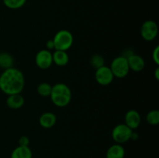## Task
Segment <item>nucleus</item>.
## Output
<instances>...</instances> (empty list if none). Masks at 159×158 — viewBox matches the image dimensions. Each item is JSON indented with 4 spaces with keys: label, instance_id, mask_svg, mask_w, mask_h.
Masks as SVG:
<instances>
[{
    "label": "nucleus",
    "instance_id": "nucleus-1",
    "mask_svg": "<svg viewBox=\"0 0 159 158\" xmlns=\"http://www.w3.org/2000/svg\"><path fill=\"white\" fill-rule=\"evenodd\" d=\"M24 86V75L19 69L12 67L4 70L0 74V90L7 95L20 94Z\"/></svg>",
    "mask_w": 159,
    "mask_h": 158
},
{
    "label": "nucleus",
    "instance_id": "nucleus-2",
    "mask_svg": "<svg viewBox=\"0 0 159 158\" xmlns=\"http://www.w3.org/2000/svg\"><path fill=\"white\" fill-rule=\"evenodd\" d=\"M50 97L54 105L59 108H63L71 102L72 94L70 88L66 84L57 83L52 86Z\"/></svg>",
    "mask_w": 159,
    "mask_h": 158
},
{
    "label": "nucleus",
    "instance_id": "nucleus-3",
    "mask_svg": "<svg viewBox=\"0 0 159 158\" xmlns=\"http://www.w3.org/2000/svg\"><path fill=\"white\" fill-rule=\"evenodd\" d=\"M54 49L57 50L67 51L71 47L74 42L72 33L67 29H61L53 38Z\"/></svg>",
    "mask_w": 159,
    "mask_h": 158
},
{
    "label": "nucleus",
    "instance_id": "nucleus-4",
    "mask_svg": "<svg viewBox=\"0 0 159 158\" xmlns=\"http://www.w3.org/2000/svg\"><path fill=\"white\" fill-rule=\"evenodd\" d=\"M110 68L114 77L118 78L125 77L130 71L127 57L121 55L115 57L112 60Z\"/></svg>",
    "mask_w": 159,
    "mask_h": 158
},
{
    "label": "nucleus",
    "instance_id": "nucleus-5",
    "mask_svg": "<svg viewBox=\"0 0 159 158\" xmlns=\"http://www.w3.org/2000/svg\"><path fill=\"white\" fill-rule=\"evenodd\" d=\"M133 130L129 128L126 124H118L113 129L112 138L116 142V143H125L130 139Z\"/></svg>",
    "mask_w": 159,
    "mask_h": 158
},
{
    "label": "nucleus",
    "instance_id": "nucleus-6",
    "mask_svg": "<svg viewBox=\"0 0 159 158\" xmlns=\"http://www.w3.org/2000/svg\"><path fill=\"white\" fill-rule=\"evenodd\" d=\"M158 33V26L153 20H147L141 27V35L146 41H152L157 37Z\"/></svg>",
    "mask_w": 159,
    "mask_h": 158
},
{
    "label": "nucleus",
    "instance_id": "nucleus-7",
    "mask_svg": "<svg viewBox=\"0 0 159 158\" xmlns=\"http://www.w3.org/2000/svg\"><path fill=\"white\" fill-rule=\"evenodd\" d=\"M114 76L110 70V67L102 66L101 68L96 69L95 73V79L99 85L102 86L110 85L113 82Z\"/></svg>",
    "mask_w": 159,
    "mask_h": 158
},
{
    "label": "nucleus",
    "instance_id": "nucleus-8",
    "mask_svg": "<svg viewBox=\"0 0 159 158\" xmlns=\"http://www.w3.org/2000/svg\"><path fill=\"white\" fill-rule=\"evenodd\" d=\"M35 63L40 69H48L53 64L52 53L49 50H41L36 54Z\"/></svg>",
    "mask_w": 159,
    "mask_h": 158
},
{
    "label": "nucleus",
    "instance_id": "nucleus-9",
    "mask_svg": "<svg viewBox=\"0 0 159 158\" xmlns=\"http://www.w3.org/2000/svg\"><path fill=\"white\" fill-rule=\"evenodd\" d=\"M124 122L126 125L131 129L132 130L138 128L139 125H141V115L137 110L130 109L128 112H127L124 117Z\"/></svg>",
    "mask_w": 159,
    "mask_h": 158
},
{
    "label": "nucleus",
    "instance_id": "nucleus-10",
    "mask_svg": "<svg viewBox=\"0 0 159 158\" xmlns=\"http://www.w3.org/2000/svg\"><path fill=\"white\" fill-rule=\"evenodd\" d=\"M127 58L129 68L131 71L138 72V71H142L145 67V61H144V58L140 55L133 54L127 57Z\"/></svg>",
    "mask_w": 159,
    "mask_h": 158
},
{
    "label": "nucleus",
    "instance_id": "nucleus-11",
    "mask_svg": "<svg viewBox=\"0 0 159 158\" xmlns=\"http://www.w3.org/2000/svg\"><path fill=\"white\" fill-rule=\"evenodd\" d=\"M57 122L55 114L51 112L43 113L39 118V124L44 129H50L54 126Z\"/></svg>",
    "mask_w": 159,
    "mask_h": 158
},
{
    "label": "nucleus",
    "instance_id": "nucleus-12",
    "mask_svg": "<svg viewBox=\"0 0 159 158\" xmlns=\"http://www.w3.org/2000/svg\"><path fill=\"white\" fill-rule=\"evenodd\" d=\"M24 98L20 94H13L8 95L7 99H6V105L9 108L12 109H18L23 107L24 105Z\"/></svg>",
    "mask_w": 159,
    "mask_h": 158
},
{
    "label": "nucleus",
    "instance_id": "nucleus-13",
    "mask_svg": "<svg viewBox=\"0 0 159 158\" xmlns=\"http://www.w3.org/2000/svg\"><path fill=\"white\" fill-rule=\"evenodd\" d=\"M125 149L122 144H113L108 148L106 153V158H124Z\"/></svg>",
    "mask_w": 159,
    "mask_h": 158
},
{
    "label": "nucleus",
    "instance_id": "nucleus-14",
    "mask_svg": "<svg viewBox=\"0 0 159 158\" xmlns=\"http://www.w3.org/2000/svg\"><path fill=\"white\" fill-rule=\"evenodd\" d=\"M53 63L55 64L58 67H64L68 64L69 61V57L67 54L66 51L64 50H55L52 54Z\"/></svg>",
    "mask_w": 159,
    "mask_h": 158
},
{
    "label": "nucleus",
    "instance_id": "nucleus-15",
    "mask_svg": "<svg viewBox=\"0 0 159 158\" xmlns=\"http://www.w3.org/2000/svg\"><path fill=\"white\" fill-rule=\"evenodd\" d=\"M32 150L29 147L18 146L12 151L10 158H32Z\"/></svg>",
    "mask_w": 159,
    "mask_h": 158
},
{
    "label": "nucleus",
    "instance_id": "nucleus-16",
    "mask_svg": "<svg viewBox=\"0 0 159 158\" xmlns=\"http://www.w3.org/2000/svg\"><path fill=\"white\" fill-rule=\"evenodd\" d=\"M14 59L10 54L6 52L0 53V68L6 70L13 67Z\"/></svg>",
    "mask_w": 159,
    "mask_h": 158
},
{
    "label": "nucleus",
    "instance_id": "nucleus-17",
    "mask_svg": "<svg viewBox=\"0 0 159 158\" xmlns=\"http://www.w3.org/2000/svg\"><path fill=\"white\" fill-rule=\"evenodd\" d=\"M148 123L152 125H156L159 123V111L157 109L151 110L146 116Z\"/></svg>",
    "mask_w": 159,
    "mask_h": 158
},
{
    "label": "nucleus",
    "instance_id": "nucleus-18",
    "mask_svg": "<svg viewBox=\"0 0 159 158\" xmlns=\"http://www.w3.org/2000/svg\"><path fill=\"white\" fill-rule=\"evenodd\" d=\"M51 89H52V86L50 84L43 82V83H40L37 86V93L40 96H42V97H48L51 94Z\"/></svg>",
    "mask_w": 159,
    "mask_h": 158
},
{
    "label": "nucleus",
    "instance_id": "nucleus-19",
    "mask_svg": "<svg viewBox=\"0 0 159 158\" xmlns=\"http://www.w3.org/2000/svg\"><path fill=\"white\" fill-rule=\"evenodd\" d=\"M3 3L10 9H18L23 7L26 0H2Z\"/></svg>",
    "mask_w": 159,
    "mask_h": 158
},
{
    "label": "nucleus",
    "instance_id": "nucleus-20",
    "mask_svg": "<svg viewBox=\"0 0 159 158\" xmlns=\"http://www.w3.org/2000/svg\"><path fill=\"white\" fill-rule=\"evenodd\" d=\"M104 63H105V60L100 54H94L90 58V64L96 69L104 66Z\"/></svg>",
    "mask_w": 159,
    "mask_h": 158
},
{
    "label": "nucleus",
    "instance_id": "nucleus-21",
    "mask_svg": "<svg viewBox=\"0 0 159 158\" xmlns=\"http://www.w3.org/2000/svg\"><path fill=\"white\" fill-rule=\"evenodd\" d=\"M152 58L157 65H159V46H156L152 52Z\"/></svg>",
    "mask_w": 159,
    "mask_h": 158
},
{
    "label": "nucleus",
    "instance_id": "nucleus-22",
    "mask_svg": "<svg viewBox=\"0 0 159 158\" xmlns=\"http://www.w3.org/2000/svg\"><path fill=\"white\" fill-rule=\"evenodd\" d=\"M30 139L26 136H22L19 139V146H23V147H29Z\"/></svg>",
    "mask_w": 159,
    "mask_h": 158
},
{
    "label": "nucleus",
    "instance_id": "nucleus-23",
    "mask_svg": "<svg viewBox=\"0 0 159 158\" xmlns=\"http://www.w3.org/2000/svg\"><path fill=\"white\" fill-rule=\"evenodd\" d=\"M46 47H47V50L54 49V42H53V40H50L47 42Z\"/></svg>",
    "mask_w": 159,
    "mask_h": 158
},
{
    "label": "nucleus",
    "instance_id": "nucleus-24",
    "mask_svg": "<svg viewBox=\"0 0 159 158\" xmlns=\"http://www.w3.org/2000/svg\"><path fill=\"white\" fill-rule=\"evenodd\" d=\"M138 133L133 131V133H132V134H131V137H130V139H133V140H137V139H138Z\"/></svg>",
    "mask_w": 159,
    "mask_h": 158
},
{
    "label": "nucleus",
    "instance_id": "nucleus-25",
    "mask_svg": "<svg viewBox=\"0 0 159 158\" xmlns=\"http://www.w3.org/2000/svg\"><path fill=\"white\" fill-rule=\"evenodd\" d=\"M155 77L156 80H159V68L158 67V68L155 69Z\"/></svg>",
    "mask_w": 159,
    "mask_h": 158
}]
</instances>
